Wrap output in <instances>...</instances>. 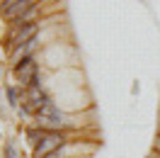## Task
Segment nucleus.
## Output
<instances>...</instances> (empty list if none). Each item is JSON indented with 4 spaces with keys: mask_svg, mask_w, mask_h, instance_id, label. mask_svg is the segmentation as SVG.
<instances>
[{
    "mask_svg": "<svg viewBox=\"0 0 160 158\" xmlns=\"http://www.w3.org/2000/svg\"><path fill=\"white\" fill-rule=\"evenodd\" d=\"M63 144H66V136H63L61 131H49V134L34 146V158H46L49 153H53V151L61 148Z\"/></svg>",
    "mask_w": 160,
    "mask_h": 158,
    "instance_id": "1",
    "label": "nucleus"
},
{
    "mask_svg": "<svg viewBox=\"0 0 160 158\" xmlns=\"http://www.w3.org/2000/svg\"><path fill=\"white\" fill-rule=\"evenodd\" d=\"M37 119H39V124H53V127L66 124V117L61 114V109H56V105H53L51 100L37 109Z\"/></svg>",
    "mask_w": 160,
    "mask_h": 158,
    "instance_id": "2",
    "label": "nucleus"
},
{
    "mask_svg": "<svg viewBox=\"0 0 160 158\" xmlns=\"http://www.w3.org/2000/svg\"><path fill=\"white\" fill-rule=\"evenodd\" d=\"M34 34H37V22H29V24H24V27H17V32L10 37V46L12 51L20 49V46H24V44H29L32 39H34Z\"/></svg>",
    "mask_w": 160,
    "mask_h": 158,
    "instance_id": "3",
    "label": "nucleus"
},
{
    "mask_svg": "<svg viewBox=\"0 0 160 158\" xmlns=\"http://www.w3.org/2000/svg\"><path fill=\"white\" fill-rule=\"evenodd\" d=\"M15 76H17L20 83H27V85H29V80L37 76V63H34V59H32V56H24L22 61H17Z\"/></svg>",
    "mask_w": 160,
    "mask_h": 158,
    "instance_id": "4",
    "label": "nucleus"
},
{
    "mask_svg": "<svg viewBox=\"0 0 160 158\" xmlns=\"http://www.w3.org/2000/svg\"><path fill=\"white\" fill-rule=\"evenodd\" d=\"M46 134H49V131H44V129H29V131H27V136H29L32 144H39V141L46 136Z\"/></svg>",
    "mask_w": 160,
    "mask_h": 158,
    "instance_id": "5",
    "label": "nucleus"
},
{
    "mask_svg": "<svg viewBox=\"0 0 160 158\" xmlns=\"http://www.w3.org/2000/svg\"><path fill=\"white\" fill-rule=\"evenodd\" d=\"M5 158H17V148L12 144H5Z\"/></svg>",
    "mask_w": 160,
    "mask_h": 158,
    "instance_id": "6",
    "label": "nucleus"
},
{
    "mask_svg": "<svg viewBox=\"0 0 160 158\" xmlns=\"http://www.w3.org/2000/svg\"><path fill=\"white\" fill-rule=\"evenodd\" d=\"M8 100H10V105L17 107V90L15 88H8Z\"/></svg>",
    "mask_w": 160,
    "mask_h": 158,
    "instance_id": "7",
    "label": "nucleus"
},
{
    "mask_svg": "<svg viewBox=\"0 0 160 158\" xmlns=\"http://www.w3.org/2000/svg\"><path fill=\"white\" fill-rule=\"evenodd\" d=\"M12 0H0V10H8V5H10Z\"/></svg>",
    "mask_w": 160,
    "mask_h": 158,
    "instance_id": "8",
    "label": "nucleus"
}]
</instances>
